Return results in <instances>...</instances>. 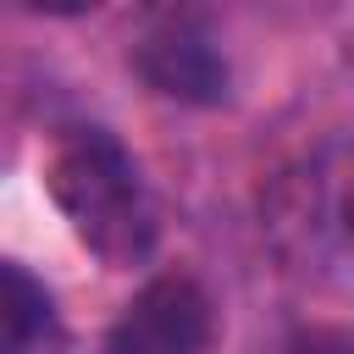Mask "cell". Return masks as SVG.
<instances>
[{"mask_svg":"<svg viewBox=\"0 0 354 354\" xmlns=\"http://www.w3.org/2000/svg\"><path fill=\"white\" fill-rule=\"evenodd\" d=\"M210 343V299L188 271L149 277L105 332L100 354H199Z\"/></svg>","mask_w":354,"mask_h":354,"instance_id":"7a4b0ae2","label":"cell"},{"mask_svg":"<svg viewBox=\"0 0 354 354\" xmlns=\"http://www.w3.org/2000/svg\"><path fill=\"white\" fill-rule=\"evenodd\" d=\"M133 72L183 105H221L227 100V55L194 17H166L133 44Z\"/></svg>","mask_w":354,"mask_h":354,"instance_id":"3957f363","label":"cell"},{"mask_svg":"<svg viewBox=\"0 0 354 354\" xmlns=\"http://www.w3.org/2000/svg\"><path fill=\"white\" fill-rule=\"evenodd\" d=\"M44 188L72 238L111 271H133L155 254L160 221L138 160L105 127H66L44 160Z\"/></svg>","mask_w":354,"mask_h":354,"instance_id":"6da1fadb","label":"cell"},{"mask_svg":"<svg viewBox=\"0 0 354 354\" xmlns=\"http://www.w3.org/2000/svg\"><path fill=\"white\" fill-rule=\"evenodd\" d=\"M343 232H348V243H354V183H348V194H343Z\"/></svg>","mask_w":354,"mask_h":354,"instance_id":"8992f818","label":"cell"},{"mask_svg":"<svg viewBox=\"0 0 354 354\" xmlns=\"http://www.w3.org/2000/svg\"><path fill=\"white\" fill-rule=\"evenodd\" d=\"M0 321H6V354H61L66 343L50 288L17 260L0 266Z\"/></svg>","mask_w":354,"mask_h":354,"instance_id":"277c9868","label":"cell"},{"mask_svg":"<svg viewBox=\"0 0 354 354\" xmlns=\"http://www.w3.org/2000/svg\"><path fill=\"white\" fill-rule=\"evenodd\" d=\"M271 354H354V332H337V326L293 332V337H282Z\"/></svg>","mask_w":354,"mask_h":354,"instance_id":"5b68a950","label":"cell"}]
</instances>
